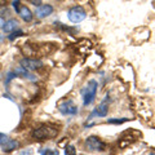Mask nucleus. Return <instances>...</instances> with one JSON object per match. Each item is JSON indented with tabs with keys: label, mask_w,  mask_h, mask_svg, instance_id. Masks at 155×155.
<instances>
[{
	"label": "nucleus",
	"mask_w": 155,
	"mask_h": 155,
	"mask_svg": "<svg viewBox=\"0 0 155 155\" xmlns=\"http://www.w3.org/2000/svg\"><path fill=\"white\" fill-rule=\"evenodd\" d=\"M58 134V129L52 127L48 124H41L36 127L35 129H32L31 132V138L35 141H45V140H51L57 137Z\"/></svg>",
	"instance_id": "nucleus-1"
},
{
	"label": "nucleus",
	"mask_w": 155,
	"mask_h": 155,
	"mask_svg": "<svg viewBox=\"0 0 155 155\" xmlns=\"http://www.w3.org/2000/svg\"><path fill=\"white\" fill-rule=\"evenodd\" d=\"M97 91H98V83L93 79L89 80L88 83L85 84L84 88L80 91L81 97H83V105L85 107L94 102L96 96H97Z\"/></svg>",
	"instance_id": "nucleus-2"
},
{
	"label": "nucleus",
	"mask_w": 155,
	"mask_h": 155,
	"mask_svg": "<svg viewBox=\"0 0 155 155\" xmlns=\"http://www.w3.org/2000/svg\"><path fill=\"white\" fill-rule=\"evenodd\" d=\"M84 147L88 151H97V153H104L107 149V143L104 140H101L98 136H88L84 141Z\"/></svg>",
	"instance_id": "nucleus-3"
},
{
	"label": "nucleus",
	"mask_w": 155,
	"mask_h": 155,
	"mask_svg": "<svg viewBox=\"0 0 155 155\" xmlns=\"http://www.w3.org/2000/svg\"><path fill=\"white\" fill-rule=\"evenodd\" d=\"M58 111L65 116H75L79 113V107L72 100H64L58 104Z\"/></svg>",
	"instance_id": "nucleus-4"
},
{
	"label": "nucleus",
	"mask_w": 155,
	"mask_h": 155,
	"mask_svg": "<svg viewBox=\"0 0 155 155\" xmlns=\"http://www.w3.org/2000/svg\"><path fill=\"white\" fill-rule=\"evenodd\" d=\"M85 17H87V12L84 11V8L80 5L71 7L69 11H67V18H69V21L72 23H79L81 21H84Z\"/></svg>",
	"instance_id": "nucleus-5"
},
{
	"label": "nucleus",
	"mask_w": 155,
	"mask_h": 155,
	"mask_svg": "<svg viewBox=\"0 0 155 155\" xmlns=\"http://www.w3.org/2000/svg\"><path fill=\"white\" fill-rule=\"evenodd\" d=\"M19 66H22L23 69H26L28 71H36L44 67V62L40 58H30V57H25L19 61Z\"/></svg>",
	"instance_id": "nucleus-6"
},
{
	"label": "nucleus",
	"mask_w": 155,
	"mask_h": 155,
	"mask_svg": "<svg viewBox=\"0 0 155 155\" xmlns=\"http://www.w3.org/2000/svg\"><path fill=\"white\" fill-rule=\"evenodd\" d=\"M107 98H109V94L102 100V102H101L93 111H92L91 115L88 116V120H92V118H94V116H97V118H105V116L107 115V113H109V102H107Z\"/></svg>",
	"instance_id": "nucleus-7"
},
{
	"label": "nucleus",
	"mask_w": 155,
	"mask_h": 155,
	"mask_svg": "<svg viewBox=\"0 0 155 155\" xmlns=\"http://www.w3.org/2000/svg\"><path fill=\"white\" fill-rule=\"evenodd\" d=\"M53 11H54V8H53L51 4H41V5L36 7L35 9V16L38 18H47L48 16H51V14L53 13Z\"/></svg>",
	"instance_id": "nucleus-8"
},
{
	"label": "nucleus",
	"mask_w": 155,
	"mask_h": 155,
	"mask_svg": "<svg viewBox=\"0 0 155 155\" xmlns=\"http://www.w3.org/2000/svg\"><path fill=\"white\" fill-rule=\"evenodd\" d=\"M19 146H21V143H19L18 140H13V138H9L8 141L3 145V146H0L2 147V151L3 153H5V154H9V153H12L14 151V150H17Z\"/></svg>",
	"instance_id": "nucleus-9"
},
{
	"label": "nucleus",
	"mask_w": 155,
	"mask_h": 155,
	"mask_svg": "<svg viewBox=\"0 0 155 155\" xmlns=\"http://www.w3.org/2000/svg\"><path fill=\"white\" fill-rule=\"evenodd\" d=\"M17 14L25 22H31L34 19V13L31 12V9L28 7H26V5H22L21 8H19V11L17 12Z\"/></svg>",
	"instance_id": "nucleus-10"
},
{
	"label": "nucleus",
	"mask_w": 155,
	"mask_h": 155,
	"mask_svg": "<svg viewBox=\"0 0 155 155\" xmlns=\"http://www.w3.org/2000/svg\"><path fill=\"white\" fill-rule=\"evenodd\" d=\"M18 27H19V22L17 21V19L11 18V19H8V21H5V23H4L3 31L5 32V34H11L13 31L18 30Z\"/></svg>",
	"instance_id": "nucleus-11"
},
{
	"label": "nucleus",
	"mask_w": 155,
	"mask_h": 155,
	"mask_svg": "<svg viewBox=\"0 0 155 155\" xmlns=\"http://www.w3.org/2000/svg\"><path fill=\"white\" fill-rule=\"evenodd\" d=\"M14 72L17 74L18 78H23V79H27V80H31V81H35L36 80V76L34 75V74H31L28 70L23 69L22 66H19V67H17V69H14Z\"/></svg>",
	"instance_id": "nucleus-12"
},
{
	"label": "nucleus",
	"mask_w": 155,
	"mask_h": 155,
	"mask_svg": "<svg viewBox=\"0 0 155 155\" xmlns=\"http://www.w3.org/2000/svg\"><path fill=\"white\" fill-rule=\"evenodd\" d=\"M129 118H111L107 119V123L109 124H114V125H119V124H123V123H127L129 122Z\"/></svg>",
	"instance_id": "nucleus-13"
},
{
	"label": "nucleus",
	"mask_w": 155,
	"mask_h": 155,
	"mask_svg": "<svg viewBox=\"0 0 155 155\" xmlns=\"http://www.w3.org/2000/svg\"><path fill=\"white\" fill-rule=\"evenodd\" d=\"M25 35V32H23L22 30H16V31H13V32H11L9 34V36H8V40L9 41H13V40H16V39H18V38H21V36H23Z\"/></svg>",
	"instance_id": "nucleus-14"
},
{
	"label": "nucleus",
	"mask_w": 155,
	"mask_h": 155,
	"mask_svg": "<svg viewBox=\"0 0 155 155\" xmlns=\"http://www.w3.org/2000/svg\"><path fill=\"white\" fill-rule=\"evenodd\" d=\"M40 155H58L60 153H58V150L57 149H41L40 151Z\"/></svg>",
	"instance_id": "nucleus-15"
},
{
	"label": "nucleus",
	"mask_w": 155,
	"mask_h": 155,
	"mask_svg": "<svg viewBox=\"0 0 155 155\" xmlns=\"http://www.w3.org/2000/svg\"><path fill=\"white\" fill-rule=\"evenodd\" d=\"M14 78H18V76H17V74L14 72V70H13V71H9L8 74H7L5 80H4V84H5V85L8 87V85H9V83H11V81L14 79Z\"/></svg>",
	"instance_id": "nucleus-16"
},
{
	"label": "nucleus",
	"mask_w": 155,
	"mask_h": 155,
	"mask_svg": "<svg viewBox=\"0 0 155 155\" xmlns=\"http://www.w3.org/2000/svg\"><path fill=\"white\" fill-rule=\"evenodd\" d=\"M65 155H76V150L74 145H67L65 147Z\"/></svg>",
	"instance_id": "nucleus-17"
},
{
	"label": "nucleus",
	"mask_w": 155,
	"mask_h": 155,
	"mask_svg": "<svg viewBox=\"0 0 155 155\" xmlns=\"http://www.w3.org/2000/svg\"><path fill=\"white\" fill-rule=\"evenodd\" d=\"M22 7V4H21V0H13L12 2V8L16 11V13L19 11V8Z\"/></svg>",
	"instance_id": "nucleus-18"
},
{
	"label": "nucleus",
	"mask_w": 155,
	"mask_h": 155,
	"mask_svg": "<svg viewBox=\"0 0 155 155\" xmlns=\"http://www.w3.org/2000/svg\"><path fill=\"white\" fill-rule=\"evenodd\" d=\"M8 140H9V137H8L5 133H2V132H0V146H3V145L8 141Z\"/></svg>",
	"instance_id": "nucleus-19"
},
{
	"label": "nucleus",
	"mask_w": 155,
	"mask_h": 155,
	"mask_svg": "<svg viewBox=\"0 0 155 155\" xmlns=\"http://www.w3.org/2000/svg\"><path fill=\"white\" fill-rule=\"evenodd\" d=\"M32 5H35V7H39V5H41V0H28Z\"/></svg>",
	"instance_id": "nucleus-20"
},
{
	"label": "nucleus",
	"mask_w": 155,
	"mask_h": 155,
	"mask_svg": "<svg viewBox=\"0 0 155 155\" xmlns=\"http://www.w3.org/2000/svg\"><path fill=\"white\" fill-rule=\"evenodd\" d=\"M4 23H5V21H4V18L0 16V28H3V26H4Z\"/></svg>",
	"instance_id": "nucleus-21"
},
{
	"label": "nucleus",
	"mask_w": 155,
	"mask_h": 155,
	"mask_svg": "<svg viewBox=\"0 0 155 155\" xmlns=\"http://www.w3.org/2000/svg\"><path fill=\"white\" fill-rule=\"evenodd\" d=\"M3 41H4V35H3V34H0V44H2Z\"/></svg>",
	"instance_id": "nucleus-22"
},
{
	"label": "nucleus",
	"mask_w": 155,
	"mask_h": 155,
	"mask_svg": "<svg viewBox=\"0 0 155 155\" xmlns=\"http://www.w3.org/2000/svg\"><path fill=\"white\" fill-rule=\"evenodd\" d=\"M150 155H155V151H151V154H150Z\"/></svg>",
	"instance_id": "nucleus-23"
}]
</instances>
